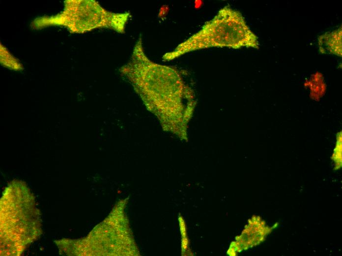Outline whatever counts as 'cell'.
<instances>
[{"label":"cell","mask_w":342,"mask_h":256,"mask_svg":"<svg viewBox=\"0 0 342 256\" xmlns=\"http://www.w3.org/2000/svg\"><path fill=\"white\" fill-rule=\"evenodd\" d=\"M120 71L131 83L146 107L161 117L181 118L192 113V90L172 67L154 63L146 55L141 36Z\"/></svg>","instance_id":"1"},{"label":"cell","mask_w":342,"mask_h":256,"mask_svg":"<svg viewBox=\"0 0 342 256\" xmlns=\"http://www.w3.org/2000/svg\"><path fill=\"white\" fill-rule=\"evenodd\" d=\"M258 37L247 25L241 13L229 6L220 9L201 29L163 56L171 61L196 50L211 47L238 49L259 48Z\"/></svg>","instance_id":"2"},{"label":"cell","mask_w":342,"mask_h":256,"mask_svg":"<svg viewBox=\"0 0 342 256\" xmlns=\"http://www.w3.org/2000/svg\"><path fill=\"white\" fill-rule=\"evenodd\" d=\"M59 19L73 32L83 33L98 28H111L124 33L129 12L114 13L94 0H70Z\"/></svg>","instance_id":"3"},{"label":"cell","mask_w":342,"mask_h":256,"mask_svg":"<svg viewBox=\"0 0 342 256\" xmlns=\"http://www.w3.org/2000/svg\"><path fill=\"white\" fill-rule=\"evenodd\" d=\"M342 27L326 32L318 37L319 50L322 53L331 54L342 57Z\"/></svg>","instance_id":"4"},{"label":"cell","mask_w":342,"mask_h":256,"mask_svg":"<svg viewBox=\"0 0 342 256\" xmlns=\"http://www.w3.org/2000/svg\"><path fill=\"white\" fill-rule=\"evenodd\" d=\"M332 160L335 163V169L338 170L342 166V131L339 132L336 136V143Z\"/></svg>","instance_id":"5"}]
</instances>
